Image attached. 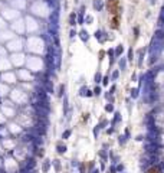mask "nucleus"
Listing matches in <instances>:
<instances>
[{"label":"nucleus","instance_id":"9b49d317","mask_svg":"<svg viewBox=\"0 0 164 173\" xmlns=\"http://www.w3.org/2000/svg\"><path fill=\"white\" fill-rule=\"evenodd\" d=\"M6 169H7V170H14V169H16V163H14V160H12V159L6 160Z\"/></svg>","mask_w":164,"mask_h":173},{"label":"nucleus","instance_id":"2eb2a0df","mask_svg":"<svg viewBox=\"0 0 164 173\" xmlns=\"http://www.w3.org/2000/svg\"><path fill=\"white\" fill-rule=\"evenodd\" d=\"M3 146H5V147H7V149H12V147H14V141H12V140H3Z\"/></svg>","mask_w":164,"mask_h":173},{"label":"nucleus","instance_id":"f257e3e1","mask_svg":"<svg viewBox=\"0 0 164 173\" xmlns=\"http://www.w3.org/2000/svg\"><path fill=\"white\" fill-rule=\"evenodd\" d=\"M12 100L16 103H23V101H26V95H25L23 91L14 89V91H12Z\"/></svg>","mask_w":164,"mask_h":173},{"label":"nucleus","instance_id":"4468645a","mask_svg":"<svg viewBox=\"0 0 164 173\" xmlns=\"http://www.w3.org/2000/svg\"><path fill=\"white\" fill-rule=\"evenodd\" d=\"M12 5L16 6V7H20V9H23L25 7V2H22V0H12Z\"/></svg>","mask_w":164,"mask_h":173},{"label":"nucleus","instance_id":"6e6552de","mask_svg":"<svg viewBox=\"0 0 164 173\" xmlns=\"http://www.w3.org/2000/svg\"><path fill=\"white\" fill-rule=\"evenodd\" d=\"M2 112H3V116H5V117H13L14 116V110L13 108H10V107H7V105H3V107H2Z\"/></svg>","mask_w":164,"mask_h":173},{"label":"nucleus","instance_id":"ddd939ff","mask_svg":"<svg viewBox=\"0 0 164 173\" xmlns=\"http://www.w3.org/2000/svg\"><path fill=\"white\" fill-rule=\"evenodd\" d=\"M19 77L20 78H23V80H30V74H29L28 71H19Z\"/></svg>","mask_w":164,"mask_h":173},{"label":"nucleus","instance_id":"9d476101","mask_svg":"<svg viewBox=\"0 0 164 173\" xmlns=\"http://www.w3.org/2000/svg\"><path fill=\"white\" fill-rule=\"evenodd\" d=\"M29 66L30 68H36V71L40 69V61H38V59H30L29 61Z\"/></svg>","mask_w":164,"mask_h":173},{"label":"nucleus","instance_id":"f3484780","mask_svg":"<svg viewBox=\"0 0 164 173\" xmlns=\"http://www.w3.org/2000/svg\"><path fill=\"white\" fill-rule=\"evenodd\" d=\"M28 22H29V29H30V30L38 28V26H36V22H33L32 19H28Z\"/></svg>","mask_w":164,"mask_h":173},{"label":"nucleus","instance_id":"a211bd4d","mask_svg":"<svg viewBox=\"0 0 164 173\" xmlns=\"http://www.w3.org/2000/svg\"><path fill=\"white\" fill-rule=\"evenodd\" d=\"M5 53H6V49L0 48V58H5Z\"/></svg>","mask_w":164,"mask_h":173},{"label":"nucleus","instance_id":"dca6fc26","mask_svg":"<svg viewBox=\"0 0 164 173\" xmlns=\"http://www.w3.org/2000/svg\"><path fill=\"white\" fill-rule=\"evenodd\" d=\"M9 130L13 131V133H19L20 128H19V126H16V124H10V126H9Z\"/></svg>","mask_w":164,"mask_h":173},{"label":"nucleus","instance_id":"f8f14e48","mask_svg":"<svg viewBox=\"0 0 164 173\" xmlns=\"http://www.w3.org/2000/svg\"><path fill=\"white\" fill-rule=\"evenodd\" d=\"M7 92H9V88L5 84H0V97H5Z\"/></svg>","mask_w":164,"mask_h":173},{"label":"nucleus","instance_id":"0eeeda50","mask_svg":"<svg viewBox=\"0 0 164 173\" xmlns=\"http://www.w3.org/2000/svg\"><path fill=\"white\" fill-rule=\"evenodd\" d=\"M10 39H13L12 30H2L0 32V41H10Z\"/></svg>","mask_w":164,"mask_h":173},{"label":"nucleus","instance_id":"aec40b11","mask_svg":"<svg viewBox=\"0 0 164 173\" xmlns=\"http://www.w3.org/2000/svg\"><path fill=\"white\" fill-rule=\"evenodd\" d=\"M94 6H95V9H98V7H101V2H99V0H95Z\"/></svg>","mask_w":164,"mask_h":173},{"label":"nucleus","instance_id":"39448f33","mask_svg":"<svg viewBox=\"0 0 164 173\" xmlns=\"http://www.w3.org/2000/svg\"><path fill=\"white\" fill-rule=\"evenodd\" d=\"M10 66H12V62L9 59L0 58V71H7V69H10Z\"/></svg>","mask_w":164,"mask_h":173},{"label":"nucleus","instance_id":"f03ea898","mask_svg":"<svg viewBox=\"0 0 164 173\" xmlns=\"http://www.w3.org/2000/svg\"><path fill=\"white\" fill-rule=\"evenodd\" d=\"M20 48H22V42H20V39H10L9 43H7V49L9 51H19Z\"/></svg>","mask_w":164,"mask_h":173},{"label":"nucleus","instance_id":"412c9836","mask_svg":"<svg viewBox=\"0 0 164 173\" xmlns=\"http://www.w3.org/2000/svg\"><path fill=\"white\" fill-rule=\"evenodd\" d=\"M5 20H3V19H2V18H0V29H3V28H5Z\"/></svg>","mask_w":164,"mask_h":173},{"label":"nucleus","instance_id":"20e7f679","mask_svg":"<svg viewBox=\"0 0 164 173\" xmlns=\"http://www.w3.org/2000/svg\"><path fill=\"white\" fill-rule=\"evenodd\" d=\"M3 14H5V18L7 19H16V18H19V13L16 12L14 9H6L3 10Z\"/></svg>","mask_w":164,"mask_h":173},{"label":"nucleus","instance_id":"4be33fe9","mask_svg":"<svg viewBox=\"0 0 164 173\" xmlns=\"http://www.w3.org/2000/svg\"><path fill=\"white\" fill-rule=\"evenodd\" d=\"M3 2H12V0H3Z\"/></svg>","mask_w":164,"mask_h":173},{"label":"nucleus","instance_id":"423d86ee","mask_svg":"<svg viewBox=\"0 0 164 173\" xmlns=\"http://www.w3.org/2000/svg\"><path fill=\"white\" fill-rule=\"evenodd\" d=\"M25 58L22 53H14V55H12V64H14V65H20V64H23Z\"/></svg>","mask_w":164,"mask_h":173},{"label":"nucleus","instance_id":"7ed1b4c3","mask_svg":"<svg viewBox=\"0 0 164 173\" xmlns=\"http://www.w3.org/2000/svg\"><path fill=\"white\" fill-rule=\"evenodd\" d=\"M2 81H5L7 84H13V82H16V75L13 72H5L2 75Z\"/></svg>","mask_w":164,"mask_h":173},{"label":"nucleus","instance_id":"5701e85b","mask_svg":"<svg viewBox=\"0 0 164 173\" xmlns=\"http://www.w3.org/2000/svg\"><path fill=\"white\" fill-rule=\"evenodd\" d=\"M0 7H2V3H0Z\"/></svg>","mask_w":164,"mask_h":173},{"label":"nucleus","instance_id":"1a4fd4ad","mask_svg":"<svg viewBox=\"0 0 164 173\" xmlns=\"http://www.w3.org/2000/svg\"><path fill=\"white\" fill-rule=\"evenodd\" d=\"M12 29H13V30H16V32H23V29H25L23 22H22V20H17V22H14V23L12 25Z\"/></svg>","mask_w":164,"mask_h":173},{"label":"nucleus","instance_id":"6ab92c4d","mask_svg":"<svg viewBox=\"0 0 164 173\" xmlns=\"http://www.w3.org/2000/svg\"><path fill=\"white\" fill-rule=\"evenodd\" d=\"M5 120H6V117L3 116V112L0 111V124H2V123H5Z\"/></svg>","mask_w":164,"mask_h":173}]
</instances>
